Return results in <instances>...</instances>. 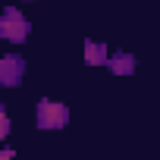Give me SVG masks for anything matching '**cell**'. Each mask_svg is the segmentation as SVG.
<instances>
[{
	"label": "cell",
	"instance_id": "6da1fadb",
	"mask_svg": "<svg viewBox=\"0 0 160 160\" xmlns=\"http://www.w3.org/2000/svg\"><path fill=\"white\" fill-rule=\"evenodd\" d=\"M0 38L3 41H25L28 38V19L19 13V10H13V7H7L3 10V16H0Z\"/></svg>",
	"mask_w": 160,
	"mask_h": 160
},
{
	"label": "cell",
	"instance_id": "7a4b0ae2",
	"mask_svg": "<svg viewBox=\"0 0 160 160\" xmlns=\"http://www.w3.org/2000/svg\"><path fill=\"white\" fill-rule=\"evenodd\" d=\"M66 122H69L66 104H57V101H41L38 104V129H63Z\"/></svg>",
	"mask_w": 160,
	"mask_h": 160
},
{
	"label": "cell",
	"instance_id": "3957f363",
	"mask_svg": "<svg viewBox=\"0 0 160 160\" xmlns=\"http://www.w3.org/2000/svg\"><path fill=\"white\" fill-rule=\"evenodd\" d=\"M25 75V60L22 57H0V85L16 88Z\"/></svg>",
	"mask_w": 160,
	"mask_h": 160
},
{
	"label": "cell",
	"instance_id": "277c9868",
	"mask_svg": "<svg viewBox=\"0 0 160 160\" xmlns=\"http://www.w3.org/2000/svg\"><path fill=\"white\" fill-rule=\"evenodd\" d=\"M107 66L116 75H129V72H135V57L132 53H113V57H107Z\"/></svg>",
	"mask_w": 160,
	"mask_h": 160
},
{
	"label": "cell",
	"instance_id": "5b68a950",
	"mask_svg": "<svg viewBox=\"0 0 160 160\" xmlns=\"http://www.w3.org/2000/svg\"><path fill=\"white\" fill-rule=\"evenodd\" d=\"M107 57H110V53H107V47H104L101 41H88V44H85V60H88L91 66H104Z\"/></svg>",
	"mask_w": 160,
	"mask_h": 160
},
{
	"label": "cell",
	"instance_id": "8992f818",
	"mask_svg": "<svg viewBox=\"0 0 160 160\" xmlns=\"http://www.w3.org/2000/svg\"><path fill=\"white\" fill-rule=\"evenodd\" d=\"M10 135V116H7V110H3V104H0V141H3Z\"/></svg>",
	"mask_w": 160,
	"mask_h": 160
},
{
	"label": "cell",
	"instance_id": "52a82bcc",
	"mask_svg": "<svg viewBox=\"0 0 160 160\" xmlns=\"http://www.w3.org/2000/svg\"><path fill=\"white\" fill-rule=\"evenodd\" d=\"M0 160H16V154H13V151H7V148H0Z\"/></svg>",
	"mask_w": 160,
	"mask_h": 160
}]
</instances>
